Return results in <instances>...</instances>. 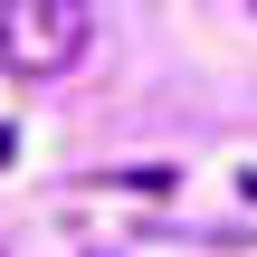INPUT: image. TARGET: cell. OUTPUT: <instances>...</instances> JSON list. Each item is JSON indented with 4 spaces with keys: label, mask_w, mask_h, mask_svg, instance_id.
<instances>
[{
    "label": "cell",
    "mask_w": 257,
    "mask_h": 257,
    "mask_svg": "<svg viewBox=\"0 0 257 257\" xmlns=\"http://www.w3.org/2000/svg\"><path fill=\"white\" fill-rule=\"evenodd\" d=\"M86 29L95 19L76 0H0V67L29 76V86H48V76H67L86 57Z\"/></svg>",
    "instance_id": "6da1fadb"
}]
</instances>
